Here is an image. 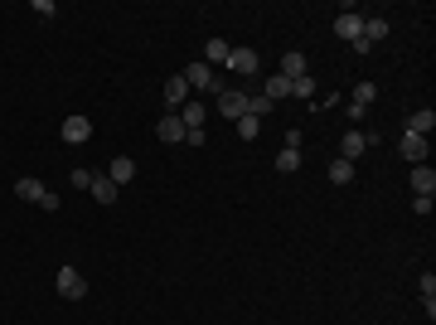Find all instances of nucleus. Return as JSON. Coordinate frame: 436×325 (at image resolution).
Here are the masks:
<instances>
[{"label":"nucleus","mask_w":436,"mask_h":325,"mask_svg":"<svg viewBox=\"0 0 436 325\" xmlns=\"http://www.w3.org/2000/svg\"><path fill=\"white\" fill-rule=\"evenodd\" d=\"M54 287H59V296H63V301H83V296H88V282H83V272H78V267H59Z\"/></svg>","instance_id":"nucleus-1"},{"label":"nucleus","mask_w":436,"mask_h":325,"mask_svg":"<svg viewBox=\"0 0 436 325\" xmlns=\"http://www.w3.org/2000/svg\"><path fill=\"white\" fill-rule=\"evenodd\" d=\"M59 136H63L68 146H83V141H93V121H88L83 112H73V116H68V121L59 126Z\"/></svg>","instance_id":"nucleus-2"},{"label":"nucleus","mask_w":436,"mask_h":325,"mask_svg":"<svg viewBox=\"0 0 436 325\" xmlns=\"http://www.w3.org/2000/svg\"><path fill=\"white\" fill-rule=\"evenodd\" d=\"M180 78L189 83V93H209V88H214V68H209L204 59H194V63H189V68H185Z\"/></svg>","instance_id":"nucleus-3"},{"label":"nucleus","mask_w":436,"mask_h":325,"mask_svg":"<svg viewBox=\"0 0 436 325\" xmlns=\"http://www.w3.org/2000/svg\"><path fill=\"white\" fill-rule=\"evenodd\" d=\"M228 68H233L238 78H252V73L262 68V59H257V49H233V54H228Z\"/></svg>","instance_id":"nucleus-4"},{"label":"nucleus","mask_w":436,"mask_h":325,"mask_svg":"<svg viewBox=\"0 0 436 325\" xmlns=\"http://www.w3.org/2000/svg\"><path fill=\"white\" fill-rule=\"evenodd\" d=\"M334 34L339 39H364V15H354V10H344V15H334Z\"/></svg>","instance_id":"nucleus-5"},{"label":"nucleus","mask_w":436,"mask_h":325,"mask_svg":"<svg viewBox=\"0 0 436 325\" xmlns=\"http://www.w3.org/2000/svg\"><path fill=\"white\" fill-rule=\"evenodd\" d=\"M214 103H218V112H223L228 121H238V116H247V93H233V88H228V93H218Z\"/></svg>","instance_id":"nucleus-6"},{"label":"nucleus","mask_w":436,"mask_h":325,"mask_svg":"<svg viewBox=\"0 0 436 325\" xmlns=\"http://www.w3.org/2000/svg\"><path fill=\"white\" fill-rule=\"evenodd\" d=\"M407 180H412V195H427V199L436 195V170L427 165V160H422V165H412V175H407Z\"/></svg>","instance_id":"nucleus-7"},{"label":"nucleus","mask_w":436,"mask_h":325,"mask_svg":"<svg viewBox=\"0 0 436 325\" xmlns=\"http://www.w3.org/2000/svg\"><path fill=\"white\" fill-rule=\"evenodd\" d=\"M364 151H368V136H364V131H344V141H339V160H349V165H354Z\"/></svg>","instance_id":"nucleus-8"},{"label":"nucleus","mask_w":436,"mask_h":325,"mask_svg":"<svg viewBox=\"0 0 436 325\" xmlns=\"http://www.w3.org/2000/svg\"><path fill=\"white\" fill-rule=\"evenodd\" d=\"M160 98H165V107H170V112H180L185 103H189V83H185L180 73H175V78L165 83V93H160Z\"/></svg>","instance_id":"nucleus-9"},{"label":"nucleus","mask_w":436,"mask_h":325,"mask_svg":"<svg viewBox=\"0 0 436 325\" xmlns=\"http://www.w3.org/2000/svg\"><path fill=\"white\" fill-rule=\"evenodd\" d=\"M107 180L116 185V190H121V185H131V180H136V160H131V156H116V160L107 165Z\"/></svg>","instance_id":"nucleus-10"},{"label":"nucleus","mask_w":436,"mask_h":325,"mask_svg":"<svg viewBox=\"0 0 436 325\" xmlns=\"http://www.w3.org/2000/svg\"><path fill=\"white\" fill-rule=\"evenodd\" d=\"M155 136H160V141H170V146H175V141H185V121H180V116H175V112H165V116H160V121H155Z\"/></svg>","instance_id":"nucleus-11"},{"label":"nucleus","mask_w":436,"mask_h":325,"mask_svg":"<svg viewBox=\"0 0 436 325\" xmlns=\"http://www.w3.org/2000/svg\"><path fill=\"white\" fill-rule=\"evenodd\" d=\"M175 116L185 121V131H204V103H199V98H189L185 107L175 112Z\"/></svg>","instance_id":"nucleus-12"},{"label":"nucleus","mask_w":436,"mask_h":325,"mask_svg":"<svg viewBox=\"0 0 436 325\" xmlns=\"http://www.w3.org/2000/svg\"><path fill=\"white\" fill-rule=\"evenodd\" d=\"M432 126H436V112L432 107H422V112H412V116H407V136H422V141H427V136H432Z\"/></svg>","instance_id":"nucleus-13"},{"label":"nucleus","mask_w":436,"mask_h":325,"mask_svg":"<svg viewBox=\"0 0 436 325\" xmlns=\"http://www.w3.org/2000/svg\"><path fill=\"white\" fill-rule=\"evenodd\" d=\"M398 151H403V160H412V165H422V160H427V141H422V136H407V131H403Z\"/></svg>","instance_id":"nucleus-14"},{"label":"nucleus","mask_w":436,"mask_h":325,"mask_svg":"<svg viewBox=\"0 0 436 325\" xmlns=\"http://www.w3.org/2000/svg\"><path fill=\"white\" fill-rule=\"evenodd\" d=\"M301 73H306V54L301 49H286L281 54V78H301Z\"/></svg>","instance_id":"nucleus-15"},{"label":"nucleus","mask_w":436,"mask_h":325,"mask_svg":"<svg viewBox=\"0 0 436 325\" xmlns=\"http://www.w3.org/2000/svg\"><path fill=\"white\" fill-rule=\"evenodd\" d=\"M228 54H233L228 39H209V44H204V63H209V68H214V63H228Z\"/></svg>","instance_id":"nucleus-16"},{"label":"nucleus","mask_w":436,"mask_h":325,"mask_svg":"<svg viewBox=\"0 0 436 325\" xmlns=\"http://www.w3.org/2000/svg\"><path fill=\"white\" fill-rule=\"evenodd\" d=\"M98 204H116V185H111L107 175H93V190H88Z\"/></svg>","instance_id":"nucleus-17"},{"label":"nucleus","mask_w":436,"mask_h":325,"mask_svg":"<svg viewBox=\"0 0 436 325\" xmlns=\"http://www.w3.org/2000/svg\"><path fill=\"white\" fill-rule=\"evenodd\" d=\"M364 39H368V44L388 39V20H383V15H368V20H364Z\"/></svg>","instance_id":"nucleus-18"},{"label":"nucleus","mask_w":436,"mask_h":325,"mask_svg":"<svg viewBox=\"0 0 436 325\" xmlns=\"http://www.w3.org/2000/svg\"><path fill=\"white\" fill-rule=\"evenodd\" d=\"M15 195H20V199H29V204H39V199L49 195V185H39V180H20V185H15Z\"/></svg>","instance_id":"nucleus-19"},{"label":"nucleus","mask_w":436,"mask_h":325,"mask_svg":"<svg viewBox=\"0 0 436 325\" xmlns=\"http://www.w3.org/2000/svg\"><path fill=\"white\" fill-rule=\"evenodd\" d=\"M329 185H349V180H354V165H349V160H329Z\"/></svg>","instance_id":"nucleus-20"},{"label":"nucleus","mask_w":436,"mask_h":325,"mask_svg":"<svg viewBox=\"0 0 436 325\" xmlns=\"http://www.w3.org/2000/svg\"><path fill=\"white\" fill-rule=\"evenodd\" d=\"M233 126H238V136H242V141H257V136H262V121H257V116H238Z\"/></svg>","instance_id":"nucleus-21"},{"label":"nucleus","mask_w":436,"mask_h":325,"mask_svg":"<svg viewBox=\"0 0 436 325\" xmlns=\"http://www.w3.org/2000/svg\"><path fill=\"white\" fill-rule=\"evenodd\" d=\"M267 112H272V98H267V93H252V98H247V116H257V121H262Z\"/></svg>","instance_id":"nucleus-22"},{"label":"nucleus","mask_w":436,"mask_h":325,"mask_svg":"<svg viewBox=\"0 0 436 325\" xmlns=\"http://www.w3.org/2000/svg\"><path fill=\"white\" fill-rule=\"evenodd\" d=\"M267 98H291V78L272 73V78H267Z\"/></svg>","instance_id":"nucleus-23"},{"label":"nucleus","mask_w":436,"mask_h":325,"mask_svg":"<svg viewBox=\"0 0 436 325\" xmlns=\"http://www.w3.org/2000/svg\"><path fill=\"white\" fill-rule=\"evenodd\" d=\"M311 93H316V78H311V73L291 78V98H311Z\"/></svg>","instance_id":"nucleus-24"},{"label":"nucleus","mask_w":436,"mask_h":325,"mask_svg":"<svg viewBox=\"0 0 436 325\" xmlns=\"http://www.w3.org/2000/svg\"><path fill=\"white\" fill-rule=\"evenodd\" d=\"M277 170H281V175L301 170V151H281V156H277Z\"/></svg>","instance_id":"nucleus-25"},{"label":"nucleus","mask_w":436,"mask_h":325,"mask_svg":"<svg viewBox=\"0 0 436 325\" xmlns=\"http://www.w3.org/2000/svg\"><path fill=\"white\" fill-rule=\"evenodd\" d=\"M373 98H378V88H373V83H359V88H354V103H359V107H368Z\"/></svg>","instance_id":"nucleus-26"},{"label":"nucleus","mask_w":436,"mask_h":325,"mask_svg":"<svg viewBox=\"0 0 436 325\" xmlns=\"http://www.w3.org/2000/svg\"><path fill=\"white\" fill-rule=\"evenodd\" d=\"M68 185L73 190H93V170H68Z\"/></svg>","instance_id":"nucleus-27"},{"label":"nucleus","mask_w":436,"mask_h":325,"mask_svg":"<svg viewBox=\"0 0 436 325\" xmlns=\"http://www.w3.org/2000/svg\"><path fill=\"white\" fill-rule=\"evenodd\" d=\"M422 301H436V277H432V272L422 277Z\"/></svg>","instance_id":"nucleus-28"},{"label":"nucleus","mask_w":436,"mask_h":325,"mask_svg":"<svg viewBox=\"0 0 436 325\" xmlns=\"http://www.w3.org/2000/svg\"><path fill=\"white\" fill-rule=\"evenodd\" d=\"M54 10H59V5H54V0H34V15H39V20H49V15H54Z\"/></svg>","instance_id":"nucleus-29"},{"label":"nucleus","mask_w":436,"mask_h":325,"mask_svg":"<svg viewBox=\"0 0 436 325\" xmlns=\"http://www.w3.org/2000/svg\"><path fill=\"white\" fill-rule=\"evenodd\" d=\"M301 141H306V131H296V126H291V131H286V151H301Z\"/></svg>","instance_id":"nucleus-30"}]
</instances>
